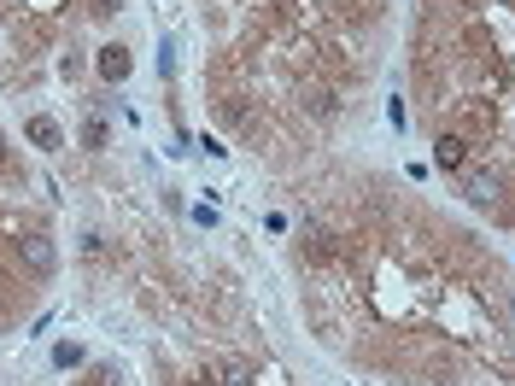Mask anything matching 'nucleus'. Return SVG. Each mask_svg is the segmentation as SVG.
I'll return each instance as SVG.
<instances>
[{"label": "nucleus", "mask_w": 515, "mask_h": 386, "mask_svg": "<svg viewBox=\"0 0 515 386\" xmlns=\"http://www.w3.org/2000/svg\"><path fill=\"white\" fill-rule=\"evenodd\" d=\"M18 252H24V269H36V276H53V263H59V246H53L47 235H29Z\"/></svg>", "instance_id": "1"}, {"label": "nucleus", "mask_w": 515, "mask_h": 386, "mask_svg": "<svg viewBox=\"0 0 515 386\" xmlns=\"http://www.w3.org/2000/svg\"><path fill=\"white\" fill-rule=\"evenodd\" d=\"M94 70H100V76H106V83H124V76H129V70H135V59H129V47H100V53H94Z\"/></svg>", "instance_id": "2"}, {"label": "nucleus", "mask_w": 515, "mask_h": 386, "mask_svg": "<svg viewBox=\"0 0 515 386\" xmlns=\"http://www.w3.org/2000/svg\"><path fill=\"white\" fill-rule=\"evenodd\" d=\"M433 165H439V170H463V165H469V141H463V135H439V141H433Z\"/></svg>", "instance_id": "3"}, {"label": "nucleus", "mask_w": 515, "mask_h": 386, "mask_svg": "<svg viewBox=\"0 0 515 386\" xmlns=\"http://www.w3.org/2000/svg\"><path fill=\"white\" fill-rule=\"evenodd\" d=\"M29 141H36L42 152H59L65 147V129H59L53 117H29Z\"/></svg>", "instance_id": "4"}, {"label": "nucleus", "mask_w": 515, "mask_h": 386, "mask_svg": "<svg viewBox=\"0 0 515 386\" xmlns=\"http://www.w3.org/2000/svg\"><path fill=\"white\" fill-rule=\"evenodd\" d=\"M469 199H474V205H492V199H498V181H492V176H474V181H469Z\"/></svg>", "instance_id": "5"}, {"label": "nucleus", "mask_w": 515, "mask_h": 386, "mask_svg": "<svg viewBox=\"0 0 515 386\" xmlns=\"http://www.w3.org/2000/svg\"><path fill=\"white\" fill-rule=\"evenodd\" d=\"M223 386H252V369L246 363H223Z\"/></svg>", "instance_id": "6"}, {"label": "nucleus", "mask_w": 515, "mask_h": 386, "mask_svg": "<svg viewBox=\"0 0 515 386\" xmlns=\"http://www.w3.org/2000/svg\"><path fill=\"white\" fill-rule=\"evenodd\" d=\"M53 363H59V369H70V363H83V351H76V345H59Z\"/></svg>", "instance_id": "7"}, {"label": "nucleus", "mask_w": 515, "mask_h": 386, "mask_svg": "<svg viewBox=\"0 0 515 386\" xmlns=\"http://www.w3.org/2000/svg\"><path fill=\"white\" fill-rule=\"evenodd\" d=\"M83 147H106V124H88L83 129Z\"/></svg>", "instance_id": "8"}, {"label": "nucleus", "mask_w": 515, "mask_h": 386, "mask_svg": "<svg viewBox=\"0 0 515 386\" xmlns=\"http://www.w3.org/2000/svg\"><path fill=\"white\" fill-rule=\"evenodd\" d=\"M117 6H124V0H88V12H94V18H112Z\"/></svg>", "instance_id": "9"}, {"label": "nucleus", "mask_w": 515, "mask_h": 386, "mask_svg": "<svg viewBox=\"0 0 515 386\" xmlns=\"http://www.w3.org/2000/svg\"><path fill=\"white\" fill-rule=\"evenodd\" d=\"M0 158H6V135H0Z\"/></svg>", "instance_id": "10"}]
</instances>
